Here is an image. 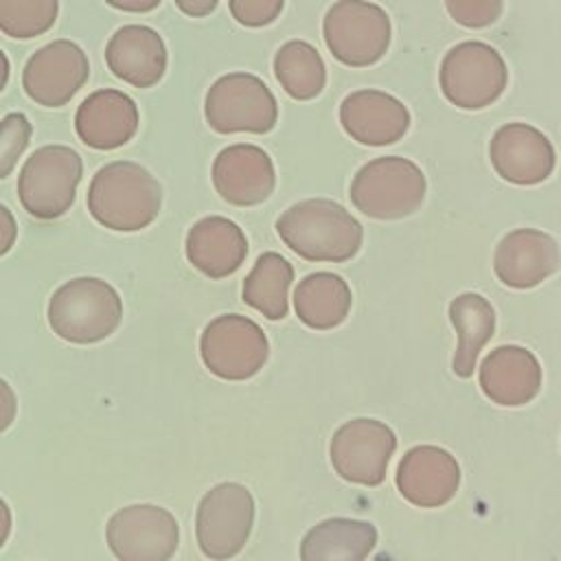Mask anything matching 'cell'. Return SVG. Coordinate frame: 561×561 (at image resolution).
<instances>
[{
  "label": "cell",
  "mask_w": 561,
  "mask_h": 561,
  "mask_svg": "<svg viewBox=\"0 0 561 561\" xmlns=\"http://www.w3.org/2000/svg\"><path fill=\"white\" fill-rule=\"evenodd\" d=\"M276 232L291 252L311 263H344L359 252L364 239L359 221L324 197L289 206L276 219Z\"/></svg>",
  "instance_id": "6da1fadb"
},
{
  "label": "cell",
  "mask_w": 561,
  "mask_h": 561,
  "mask_svg": "<svg viewBox=\"0 0 561 561\" xmlns=\"http://www.w3.org/2000/svg\"><path fill=\"white\" fill-rule=\"evenodd\" d=\"M162 186L138 162L116 160L101 167L88 186V210L105 228L136 232L160 213Z\"/></svg>",
  "instance_id": "7a4b0ae2"
},
{
  "label": "cell",
  "mask_w": 561,
  "mask_h": 561,
  "mask_svg": "<svg viewBox=\"0 0 561 561\" xmlns=\"http://www.w3.org/2000/svg\"><path fill=\"white\" fill-rule=\"evenodd\" d=\"M123 318L118 291L92 276L64 283L48 300L53 333L72 344H94L110 337Z\"/></svg>",
  "instance_id": "3957f363"
},
{
  "label": "cell",
  "mask_w": 561,
  "mask_h": 561,
  "mask_svg": "<svg viewBox=\"0 0 561 561\" xmlns=\"http://www.w3.org/2000/svg\"><path fill=\"white\" fill-rule=\"evenodd\" d=\"M427 191L423 171L408 158L381 156L366 162L353 178V206L373 219H401L419 210Z\"/></svg>",
  "instance_id": "277c9868"
},
{
  "label": "cell",
  "mask_w": 561,
  "mask_h": 561,
  "mask_svg": "<svg viewBox=\"0 0 561 561\" xmlns=\"http://www.w3.org/2000/svg\"><path fill=\"white\" fill-rule=\"evenodd\" d=\"M322 37L340 64L366 68L388 53L392 22L386 9L375 2L337 0L322 18Z\"/></svg>",
  "instance_id": "5b68a950"
},
{
  "label": "cell",
  "mask_w": 561,
  "mask_h": 561,
  "mask_svg": "<svg viewBox=\"0 0 561 561\" xmlns=\"http://www.w3.org/2000/svg\"><path fill=\"white\" fill-rule=\"evenodd\" d=\"M443 96L460 110L493 105L508 83L504 57L486 42L469 39L451 46L438 70Z\"/></svg>",
  "instance_id": "8992f818"
},
{
  "label": "cell",
  "mask_w": 561,
  "mask_h": 561,
  "mask_svg": "<svg viewBox=\"0 0 561 561\" xmlns=\"http://www.w3.org/2000/svg\"><path fill=\"white\" fill-rule=\"evenodd\" d=\"M81 175L83 162L75 149L66 145L39 147L20 171V204L35 219H57L70 210Z\"/></svg>",
  "instance_id": "52a82bcc"
},
{
  "label": "cell",
  "mask_w": 561,
  "mask_h": 561,
  "mask_svg": "<svg viewBox=\"0 0 561 561\" xmlns=\"http://www.w3.org/2000/svg\"><path fill=\"white\" fill-rule=\"evenodd\" d=\"M204 116L217 134H267L278 121V103L261 77L228 72L208 88Z\"/></svg>",
  "instance_id": "ba28073f"
},
{
  "label": "cell",
  "mask_w": 561,
  "mask_h": 561,
  "mask_svg": "<svg viewBox=\"0 0 561 561\" xmlns=\"http://www.w3.org/2000/svg\"><path fill=\"white\" fill-rule=\"evenodd\" d=\"M254 497L239 482L213 486L197 504L195 537L208 559H230L239 554L252 533Z\"/></svg>",
  "instance_id": "9c48e42d"
},
{
  "label": "cell",
  "mask_w": 561,
  "mask_h": 561,
  "mask_svg": "<svg viewBox=\"0 0 561 561\" xmlns=\"http://www.w3.org/2000/svg\"><path fill=\"white\" fill-rule=\"evenodd\" d=\"M199 355L215 377L243 381L265 366L270 342L254 320L224 313L206 324L199 337Z\"/></svg>",
  "instance_id": "30bf717a"
},
{
  "label": "cell",
  "mask_w": 561,
  "mask_h": 561,
  "mask_svg": "<svg viewBox=\"0 0 561 561\" xmlns=\"http://www.w3.org/2000/svg\"><path fill=\"white\" fill-rule=\"evenodd\" d=\"M105 537L121 561H167L178 550L180 528L167 508L131 504L110 517Z\"/></svg>",
  "instance_id": "8fae6325"
},
{
  "label": "cell",
  "mask_w": 561,
  "mask_h": 561,
  "mask_svg": "<svg viewBox=\"0 0 561 561\" xmlns=\"http://www.w3.org/2000/svg\"><path fill=\"white\" fill-rule=\"evenodd\" d=\"M397 449L394 432L377 419H351L331 438V465L353 484L377 486Z\"/></svg>",
  "instance_id": "7c38bea8"
},
{
  "label": "cell",
  "mask_w": 561,
  "mask_h": 561,
  "mask_svg": "<svg viewBox=\"0 0 561 561\" xmlns=\"http://www.w3.org/2000/svg\"><path fill=\"white\" fill-rule=\"evenodd\" d=\"M88 77L90 61L83 48L70 39H53L28 57L22 88L37 105L61 107L85 85Z\"/></svg>",
  "instance_id": "4fadbf2b"
},
{
  "label": "cell",
  "mask_w": 561,
  "mask_h": 561,
  "mask_svg": "<svg viewBox=\"0 0 561 561\" xmlns=\"http://www.w3.org/2000/svg\"><path fill=\"white\" fill-rule=\"evenodd\" d=\"M489 156L495 173L519 186H533L552 175L557 156L543 131L528 123H506L495 129Z\"/></svg>",
  "instance_id": "5bb4252c"
},
{
  "label": "cell",
  "mask_w": 561,
  "mask_h": 561,
  "mask_svg": "<svg viewBox=\"0 0 561 561\" xmlns=\"http://www.w3.org/2000/svg\"><path fill=\"white\" fill-rule=\"evenodd\" d=\"M397 489L414 506L438 508L447 504L460 484V465L438 445H416L397 465Z\"/></svg>",
  "instance_id": "9a60e30c"
},
{
  "label": "cell",
  "mask_w": 561,
  "mask_h": 561,
  "mask_svg": "<svg viewBox=\"0 0 561 561\" xmlns=\"http://www.w3.org/2000/svg\"><path fill=\"white\" fill-rule=\"evenodd\" d=\"M276 184L272 158L256 145L237 142L221 149L213 162V186L232 206L265 202Z\"/></svg>",
  "instance_id": "2e32d148"
},
{
  "label": "cell",
  "mask_w": 561,
  "mask_h": 561,
  "mask_svg": "<svg viewBox=\"0 0 561 561\" xmlns=\"http://www.w3.org/2000/svg\"><path fill=\"white\" fill-rule=\"evenodd\" d=\"M344 131L366 147H383L401 140L410 127L408 107L383 90H355L340 105Z\"/></svg>",
  "instance_id": "e0dca14e"
},
{
  "label": "cell",
  "mask_w": 561,
  "mask_h": 561,
  "mask_svg": "<svg viewBox=\"0 0 561 561\" xmlns=\"http://www.w3.org/2000/svg\"><path fill=\"white\" fill-rule=\"evenodd\" d=\"M561 265L557 241L535 228L508 232L495 248L493 270L500 283L513 289H530L552 276Z\"/></svg>",
  "instance_id": "ac0fdd59"
},
{
  "label": "cell",
  "mask_w": 561,
  "mask_h": 561,
  "mask_svg": "<svg viewBox=\"0 0 561 561\" xmlns=\"http://www.w3.org/2000/svg\"><path fill=\"white\" fill-rule=\"evenodd\" d=\"M138 107L121 90L103 88L88 94L75 114V129L83 145L110 151L127 145L138 131Z\"/></svg>",
  "instance_id": "d6986e66"
},
{
  "label": "cell",
  "mask_w": 561,
  "mask_h": 561,
  "mask_svg": "<svg viewBox=\"0 0 561 561\" xmlns=\"http://www.w3.org/2000/svg\"><path fill=\"white\" fill-rule=\"evenodd\" d=\"M480 388L497 405H526L541 388V364L524 346H497L480 364Z\"/></svg>",
  "instance_id": "ffe728a7"
},
{
  "label": "cell",
  "mask_w": 561,
  "mask_h": 561,
  "mask_svg": "<svg viewBox=\"0 0 561 561\" xmlns=\"http://www.w3.org/2000/svg\"><path fill=\"white\" fill-rule=\"evenodd\" d=\"M167 46L158 31L142 24L121 26L105 46V64L114 77L134 88H151L167 72Z\"/></svg>",
  "instance_id": "44dd1931"
},
{
  "label": "cell",
  "mask_w": 561,
  "mask_h": 561,
  "mask_svg": "<svg viewBox=\"0 0 561 561\" xmlns=\"http://www.w3.org/2000/svg\"><path fill=\"white\" fill-rule=\"evenodd\" d=\"M245 256L248 239L228 217H204L195 221L186 234V259L208 278H226L234 274Z\"/></svg>",
  "instance_id": "7402d4cb"
},
{
  "label": "cell",
  "mask_w": 561,
  "mask_h": 561,
  "mask_svg": "<svg viewBox=\"0 0 561 561\" xmlns=\"http://www.w3.org/2000/svg\"><path fill=\"white\" fill-rule=\"evenodd\" d=\"M377 543V528L370 522L331 517L316 524L300 543L305 561H362Z\"/></svg>",
  "instance_id": "603a6c76"
},
{
  "label": "cell",
  "mask_w": 561,
  "mask_h": 561,
  "mask_svg": "<svg viewBox=\"0 0 561 561\" xmlns=\"http://www.w3.org/2000/svg\"><path fill=\"white\" fill-rule=\"evenodd\" d=\"M294 309L298 320L309 329H335L351 311L348 283L333 272H313L296 285Z\"/></svg>",
  "instance_id": "cb8c5ba5"
},
{
  "label": "cell",
  "mask_w": 561,
  "mask_h": 561,
  "mask_svg": "<svg viewBox=\"0 0 561 561\" xmlns=\"http://www.w3.org/2000/svg\"><path fill=\"white\" fill-rule=\"evenodd\" d=\"M449 320L458 335V346L451 364L454 373L458 377H471L480 351L495 333V309L484 296L476 291H465L451 300Z\"/></svg>",
  "instance_id": "d4e9b609"
},
{
  "label": "cell",
  "mask_w": 561,
  "mask_h": 561,
  "mask_svg": "<svg viewBox=\"0 0 561 561\" xmlns=\"http://www.w3.org/2000/svg\"><path fill=\"white\" fill-rule=\"evenodd\" d=\"M291 263L278 252H263L243 280V302L267 320H283L289 311Z\"/></svg>",
  "instance_id": "484cf974"
},
{
  "label": "cell",
  "mask_w": 561,
  "mask_h": 561,
  "mask_svg": "<svg viewBox=\"0 0 561 561\" xmlns=\"http://www.w3.org/2000/svg\"><path fill=\"white\" fill-rule=\"evenodd\" d=\"M274 75L280 88L296 101H311L327 85L324 59L305 39H289L276 50Z\"/></svg>",
  "instance_id": "4316f807"
},
{
  "label": "cell",
  "mask_w": 561,
  "mask_h": 561,
  "mask_svg": "<svg viewBox=\"0 0 561 561\" xmlns=\"http://www.w3.org/2000/svg\"><path fill=\"white\" fill-rule=\"evenodd\" d=\"M59 0H0V31L13 39H33L53 28Z\"/></svg>",
  "instance_id": "83f0119b"
},
{
  "label": "cell",
  "mask_w": 561,
  "mask_h": 561,
  "mask_svg": "<svg viewBox=\"0 0 561 561\" xmlns=\"http://www.w3.org/2000/svg\"><path fill=\"white\" fill-rule=\"evenodd\" d=\"M31 134L33 127L22 112H11L0 121V180L15 169L31 142Z\"/></svg>",
  "instance_id": "f1b7e54d"
},
{
  "label": "cell",
  "mask_w": 561,
  "mask_h": 561,
  "mask_svg": "<svg viewBox=\"0 0 561 561\" xmlns=\"http://www.w3.org/2000/svg\"><path fill=\"white\" fill-rule=\"evenodd\" d=\"M449 18L465 28H486L504 11V0H445Z\"/></svg>",
  "instance_id": "f546056e"
},
{
  "label": "cell",
  "mask_w": 561,
  "mask_h": 561,
  "mask_svg": "<svg viewBox=\"0 0 561 561\" xmlns=\"http://www.w3.org/2000/svg\"><path fill=\"white\" fill-rule=\"evenodd\" d=\"M230 15L245 28H263L278 20L285 0H228Z\"/></svg>",
  "instance_id": "4dcf8cb0"
},
{
  "label": "cell",
  "mask_w": 561,
  "mask_h": 561,
  "mask_svg": "<svg viewBox=\"0 0 561 561\" xmlns=\"http://www.w3.org/2000/svg\"><path fill=\"white\" fill-rule=\"evenodd\" d=\"M18 412V401L13 388L0 377V434L11 427Z\"/></svg>",
  "instance_id": "1f68e13d"
},
{
  "label": "cell",
  "mask_w": 561,
  "mask_h": 561,
  "mask_svg": "<svg viewBox=\"0 0 561 561\" xmlns=\"http://www.w3.org/2000/svg\"><path fill=\"white\" fill-rule=\"evenodd\" d=\"M15 237H18V226H15L13 213L4 204H0V256H4L13 248Z\"/></svg>",
  "instance_id": "d6a6232c"
},
{
  "label": "cell",
  "mask_w": 561,
  "mask_h": 561,
  "mask_svg": "<svg viewBox=\"0 0 561 561\" xmlns=\"http://www.w3.org/2000/svg\"><path fill=\"white\" fill-rule=\"evenodd\" d=\"M219 0H175V7L188 18H206L217 9Z\"/></svg>",
  "instance_id": "836d02e7"
},
{
  "label": "cell",
  "mask_w": 561,
  "mask_h": 561,
  "mask_svg": "<svg viewBox=\"0 0 561 561\" xmlns=\"http://www.w3.org/2000/svg\"><path fill=\"white\" fill-rule=\"evenodd\" d=\"M112 9L118 11H127V13H149L153 9H158V4L162 0H105Z\"/></svg>",
  "instance_id": "e575fe53"
},
{
  "label": "cell",
  "mask_w": 561,
  "mask_h": 561,
  "mask_svg": "<svg viewBox=\"0 0 561 561\" xmlns=\"http://www.w3.org/2000/svg\"><path fill=\"white\" fill-rule=\"evenodd\" d=\"M9 533H11V511L7 502L0 497V548L7 543Z\"/></svg>",
  "instance_id": "d590c367"
},
{
  "label": "cell",
  "mask_w": 561,
  "mask_h": 561,
  "mask_svg": "<svg viewBox=\"0 0 561 561\" xmlns=\"http://www.w3.org/2000/svg\"><path fill=\"white\" fill-rule=\"evenodd\" d=\"M9 70H11L9 59H7L4 50L0 48V92L4 90V85H7V81H9Z\"/></svg>",
  "instance_id": "8d00e7d4"
}]
</instances>
